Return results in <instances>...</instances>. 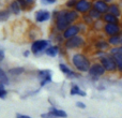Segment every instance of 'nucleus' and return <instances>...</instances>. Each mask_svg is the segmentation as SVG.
Instances as JSON below:
<instances>
[{
    "label": "nucleus",
    "mask_w": 122,
    "mask_h": 118,
    "mask_svg": "<svg viewBox=\"0 0 122 118\" xmlns=\"http://www.w3.org/2000/svg\"><path fill=\"white\" fill-rule=\"evenodd\" d=\"M71 62L74 69L79 73H88L91 67V61L82 53H74L71 57Z\"/></svg>",
    "instance_id": "nucleus-1"
},
{
    "label": "nucleus",
    "mask_w": 122,
    "mask_h": 118,
    "mask_svg": "<svg viewBox=\"0 0 122 118\" xmlns=\"http://www.w3.org/2000/svg\"><path fill=\"white\" fill-rule=\"evenodd\" d=\"M51 45V42L48 40H44V39H39V40H34L31 43V46H30V52H31L33 55L39 56L42 55L46 48Z\"/></svg>",
    "instance_id": "nucleus-2"
},
{
    "label": "nucleus",
    "mask_w": 122,
    "mask_h": 118,
    "mask_svg": "<svg viewBox=\"0 0 122 118\" xmlns=\"http://www.w3.org/2000/svg\"><path fill=\"white\" fill-rule=\"evenodd\" d=\"M100 59V63L104 67L106 72H109V73H114L117 71V64L116 61H115L114 57L109 54H106L103 57L99 58Z\"/></svg>",
    "instance_id": "nucleus-3"
},
{
    "label": "nucleus",
    "mask_w": 122,
    "mask_h": 118,
    "mask_svg": "<svg viewBox=\"0 0 122 118\" xmlns=\"http://www.w3.org/2000/svg\"><path fill=\"white\" fill-rule=\"evenodd\" d=\"M85 44V39L82 37H80L79 34L78 36H75L71 39H67L64 42V46L66 49H78L80 47H82Z\"/></svg>",
    "instance_id": "nucleus-4"
},
{
    "label": "nucleus",
    "mask_w": 122,
    "mask_h": 118,
    "mask_svg": "<svg viewBox=\"0 0 122 118\" xmlns=\"http://www.w3.org/2000/svg\"><path fill=\"white\" fill-rule=\"evenodd\" d=\"M106 71L104 69V67L101 64L100 62H94V63H91V67L88 71V74L91 78L93 80H97L100 78L101 76L105 75Z\"/></svg>",
    "instance_id": "nucleus-5"
},
{
    "label": "nucleus",
    "mask_w": 122,
    "mask_h": 118,
    "mask_svg": "<svg viewBox=\"0 0 122 118\" xmlns=\"http://www.w3.org/2000/svg\"><path fill=\"white\" fill-rule=\"evenodd\" d=\"M36 76L40 83V87H45L53 82V72L51 70H40L38 71Z\"/></svg>",
    "instance_id": "nucleus-6"
},
{
    "label": "nucleus",
    "mask_w": 122,
    "mask_h": 118,
    "mask_svg": "<svg viewBox=\"0 0 122 118\" xmlns=\"http://www.w3.org/2000/svg\"><path fill=\"white\" fill-rule=\"evenodd\" d=\"M69 26H71V24L69 23V21L66 19V17L64 16V13L63 11L58 13L57 17H56V28H57L58 31H64Z\"/></svg>",
    "instance_id": "nucleus-7"
},
{
    "label": "nucleus",
    "mask_w": 122,
    "mask_h": 118,
    "mask_svg": "<svg viewBox=\"0 0 122 118\" xmlns=\"http://www.w3.org/2000/svg\"><path fill=\"white\" fill-rule=\"evenodd\" d=\"M59 70L61 72H62L63 74H64L65 76H66L67 78H70V80H74V78H78L80 76L79 72L77 71H73V70L71 69V68L69 67V65H66L65 63L61 62L59 63Z\"/></svg>",
    "instance_id": "nucleus-8"
},
{
    "label": "nucleus",
    "mask_w": 122,
    "mask_h": 118,
    "mask_svg": "<svg viewBox=\"0 0 122 118\" xmlns=\"http://www.w3.org/2000/svg\"><path fill=\"white\" fill-rule=\"evenodd\" d=\"M104 31L107 36H117V34H121V28L118 24H106L103 27Z\"/></svg>",
    "instance_id": "nucleus-9"
},
{
    "label": "nucleus",
    "mask_w": 122,
    "mask_h": 118,
    "mask_svg": "<svg viewBox=\"0 0 122 118\" xmlns=\"http://www.w3.org/2000/svg\"><path fill=\"white\" fill-rule=\"evenodd\" d=\"M79 31H80V29H79L78 26L71 25V26H69L64 31H63L62 37H63V39L67 40V39H71V38H73V37H75V36H78Z\"/></svg>",
    "instance_id": "nucleus-10"
},
{
    "label": "nucleus",
    "mask_w": 122,
    "mask_h": 118,
    "mask_svg": "<svg viewBox=\"0 0 122 118\" xmlns=\"http://www.w3.org/2000/svg\"><path fill=\"white\" fill-rule=\"evenodd\" d=\"M91 6L92 4L89 0H78V2L75 5V9L79 13H86L91 10Z\"/></svg>",
    "instance_id": "nucleus-11"
},
{
    "label": "nucleus",
    "mask_w": 122,
    "mask_h": 118,
    "mask_svg": "<svg viewBox=\"0 0 122 118\" xmlns=\"http://www.w3.org/2000/svg\"><path fill=\"white\" fill-rule=\"evenodd\" d=\"M48 112L53 114L56 118H67V113L62 108L57 107L56 105H51L48 107Z\"/></svg>",
    "instance_id": "nucleus-12"
},
{
    "label": "nucleus",
    "mask_w": 122,
    "mask_h": 118,
    "mask_svg": "<svg viewBox=\"0 0 122 118\" xmlns=\"http://www.w3.org/2000/svg\"><path fill=\"white\" fill-rule=\"evenodd\" d=\"M70 95L75 97V96H78V97H81V98H85L87 97V92L81 89L77 84H72L71 88H70Z\"/></svg>",
    "instance_id": "nucleus-13"
},
{
    "label": "nucleus",
    "mask_w": 122,
    "mask_h": 118,
    "mask_svg": "<svg viewBox=\"0 0 122 118\" xmlns=\"http://www.w3.org/2000/svg\"><path fill=\"white\" fill-rule=\"evenodd\" d=\"M108 8H109V6H108L107 3H106L105 1H103V0H97V1H95L94 3H93V9L97 10V12H100L101 14L102 13L108 12Z\"/></svg>",
    "instance_id": "nucleus-14"
},
{
    "label": "nucleus",
    "mask_w": 122,
    "mask_h": 118,
    "mask_svg": "<svg viewBox=\"0 0 122 118\" xmlns=\"http://www.w3.org/2000/svg\"><path fill=\"white\" fill-rule=\"evenodd\" d=\"M51 18V13L46 10H41L38 11L36 14V21L38 23H43V21H46Z\"/></svg>",
    "instance_id": "nucleus-15"
},
{
    "label": "nucleus",
    "mask_w": 122,
    "mask_h": 118,
    "mask_svg": "<svg viewBox=\"0 0 122 118\" xmlns=\"http://www.w3.org/2000/svg\"><path fill=\"white\" fill-rule=\"evenodd\" d=\"M59 53H60V47L58 46V45H49L46 48V51L44 52L45 55L48 56V57H51V58L58 56Z\"/></svg>",
    "instance_id": "nucleus-16"
},
{
    "label": "nucleus",
    "mask_w": 122,
    "mask_h": 118,
    "mask_svg": "<svg viewBox=\"0 0 122 118\" xmlns=\"http://www.w3.org/2000/svg\"><path fill=\"white\" fill-rule=\"evenodd\" d=\"M63 13H64V16L66 17V19L69 21L70 24L74 23V21L78 18V12L77 11L67 10V11H63Z\"/></svg>",
    "instance_id": "nucleus-17"
},
{
    "label": "nucleus",
    "mask_w": 122,
    "mask_h": 118,
    "mask_svg": "<svg viewBox=\"0 0 122 118\" xmlns=\"http://www.w3.org/2000/svg\"><path fill=\"white\" fill-rule=\"evenodd\" d=\"M109 47H110L109 43H108L107 41H105V40L97 41V42L95 43V48H97V51H103V52H106L107 49H109Z\"/></svg>",
    "instance_id": "nucleus-18"
},
{
    "label": "nucleus",
    "mask_w": 122,
    "mask_h": 118,
    "mask_svg": "<svg viewBox=\"0 0 122 118\" xmlns=\"http://www.w3.org/2000/svg\"><path fill=\"white\" fill-rule=\"evenodd\" d=\"M0 84L4 85V86H8L10 84V78H9V75L1 67H0Z\"/></svg>",
    "instance_id": "nucleus-19"
},
{
    "label": "nucleus",
    "mask_w": 122,
    "mask_h": 118,
    "mask_svg": "<svg viewBox=\"0 0 122 118\" xmlns=\"http://www.w3.org/2000/svg\"><path fill=\"white\" fill-rule=\"evenodd\" d=\"M107 42L109 43L110 46H119V45H121V34L109 37Z\"/></svg>",
    "instance_id": "nucleus-20"
},
{
    "label": "nucleus",
    "mask_w": 122,
    "mask_h": 118,
    "mask_svg": "<svg viewBox=\"0 0 122 118\" xmlns=\"http://www.w3.org/2000/svg\"><path fill=\"white\" fill-rule=\"evenodd\" d=\"M25 72V69L23 67H14L9 69V74L11 76H19Z\"/></svg>",
    "instance_id": "nucleus-21"
},
{
    "label": "nucleus",
    "mask_w": 122,
    "mask_h": 118,
    "mask_svg": "<svg viewBox=\"0 0 122 118\" xmlns=\"http://www.w3.org/2000/svg\"><path fill=\"white\" fill-rule=\"evenodd\" d=\"M116 61V64H117V71H119L120 73H122V54L119 52L118 54L112 56Z\"/></svg>",
    "instance_id": "nucleus-22"
},
{
    "label": "nucleus",
    "mask_w": 122,
    "mask_h": 118,
    "mask_svg": "<svg viewBox=\"0 0 122 118\" xmlns=\"http://www.w3.org/2000/svg\"><path fill=\"white\" fill-rule=\"evenodd\" d=\"M103 19L106 21V24H118V17L114 16V15L110 14V13L104 15Z\"/></svg>",
    "instance_id": "nucleus-23"
},
{
    "label": "nucleus",
    "mask_w": 122,
    "mask_h": 118,
    "mask_svg": "<svg viewBox=\"0 0 122 118\" xmlns=\"http://www.w3.org/2000/svg\"><path fill=\"white\" fill-rule=\"evenodd\" d=\"M20 4L18 3V1H13L12 3L10 4V11L13 13V14H18L20 12Z\"/></svg>",
    "instance_id": "nucleus-24"
},
{
    "label": "nucleus",
    "mask_w": 122,
    "mask_h": 118,
    "mask_svg": "<svg viewBox=\"0 0 122 118\" xmlns=\"http://www.w3.org/2000/svg\"><path fill=\"white\" fill-rule=\"evenodd\" d=\"M108 12L116 17L120 16V9H119V6L117 5V4H112V5L108 8Z\"/></svg>",
    "instance_id": "nucleus-25"
},
{
    "label": "nucleus",
    "mask_w": 122,
    "mask_h": 118,
    "mask_svg": "<svg viewBox=\"0 0 122 118\" xmlns=\"http://www.w3.org/2000/svg\"><path fill=\"white\" fill-rule=\"evenodd\" d=\"M8 95H9V92H8V90H6V86L0 84V99L1 100L6 99Z\"/></svg>",
    "instance_id": "nucleus-26"
},
{
    "label": "nucleus",
    "mask_w": 122,
    "mask_h": 118,
    "mask_svg": "<svg viewBox=\"0 0 122 118\" xmlns=\"http://www.w3.org/2000/svg\"><path fill=\"white\" fill-rule=\"evenodd\" d=\"M89 16H90L91 18H100V16H101V13L97 12V11L94 10V9H92V10H90Z\"/></svg>",
    "instance_id": "nucleus-27"
},
{
    "label": "nucleus",
    "mask_w": 122,
    "mask_h": 118,
    "mask_svg": "<svg viewBox=\"0 0 122 118\" xmlns=\"http://www.w3.org/2000/svg\"><path fill=\"white\" fill-rule=\"evenodd\" d=\"M75 106L77 108H79V110H85V108H87L86 103L82 102V101H76L75 102Z\"/></svg>",
    "instance_id": "nucleus-28"
},
{
    "label": "nucleus",
    "mask_w": 122,
    "mask_h": 118,
    "mask_svg": "<svg viewBox=\"0 0 122 118\" xmlns=\"http://www.w3.org/2000/svg\"><path fill=\"white\" fill-rule=\"evenodd\" d=\"M77 2H78V0H67L65 5H66V8H75Z\"/></svg>",
    "instance_id": "nucleus-29"
},
{
    "label": "nucleus",
    "mask_w": 122,
    "mask_h": 118,
    "mask_svg": "<svg viewBox=\"0 0 122 118\" xmlns=\"http://www.w3.org/2000/svg\"><path fill=\"white\" fill-rule=\"evenodd\" d=\"M9 17V12L8 11H2L0 12V21H5Z\"/></svg>",
    "instance_id": "nucleus-30"
},
{
    "label": "nucleus",
    "mask_w": 122,
    "mask_h": 118,
    "mask_svg": "<svg viewBox=\"0 0 122 118\" xmlns=\"http://www.w3.org/2000/svg\"><path fill=\"white\" fill-rule=\"evenodd\" d=\"M41 118H56L55 116H54L53 114H51L49 112H45V113H42V114L40 115Z\"/></svg>",
    "instance_id": "nucleus-31"
},
{
    "label": "nucleus",
    "mask_w": 122,
    "mask_h": 118,
    "mask_svg": "<svg viewBox=\"0 0 122 118\" xmlns=\"http://www.w3.org/2000/svg\"><path fill=\"white\" fill-rule=\"evenodd\" d=\"M15 118H33V117H31L30 115H27V114H21V113H16V114H15Z\"/></svg>",
    "instance_id": "nucleus-32"
},
{
    "label": "nucleus",
    "mask_w": 122,
    "mask_h": 118,
    "mask_svg": "<svg viewBox=\"0 0 122 118\" xmlns=\"http://www.w3.org/2000/svg\"><path fill=\"white\" fill-rule=\"evenodd\" d=\"M4 58H5V54H4V51L0 48V62H2V61L4 60Z\"/></svg>",
    "instance_id": "nucleus-33"
},
{
    "label": "nucleus",
    "mask_w": 122,
    "mask_h": 118,
    "mask_svg": "<svg viewBox=\"0 0 122 118\" xmlns=\"http://www.w3.org/2000/svg\"><path fill=\"white\" fill-rule=\"evenodd\" d=\"M30 53H31V52H30V51H25V52H24V53H23V56H24V57H29Z\"/></svg>",
    "instance_id": "nucleus-34"
},
{
    "label": "nucleus",
    "mask_w": 122,
    "mask_h": 118,
    "mask_svg": "<svg viewBox=\"0 0 122 118\" xmlns=\"http://www.w3.org/2000/svg\"><path fill=\"white\" fill-rule=\"evenodd\" d=\"M24 1H25L27 4H32L34 2V0H24Z\"/></svg>",
    "instance_id": "nucleus-35"
},
{
    "label": "nucleus",
    "mask_w": 122,
    "mask_h": 118,
    "mask_svg": "<svg viewBox=\"0 0 122 118\" xmlns=\"http://www.w3.org/2000/svg\"><path fill=\"white\" fill-rule=\"evenodd\" d=\"M43 1L47 2V3H54V2H56V0H43Z\"/></svg>",
    "instance_id": "nucleus-36"
},
{
    "label": "nucleus",
    "mask_w": 122,
    "mask_h": 118,
    "mask_svg": "<svg viewBox=\"0 0 122 118\" xmlns=\"http://www.w3.org/2000/svg\"><path fill=\"white\" fill-rule=\"evenodd\" d=\"M97 89H99V90H105V87H103V86H99V87H97Z\"/></svg>",
    "instance_id": "nucleus-37"
},
{
    "label": "nucleus",
    "mask_w": 122,
    "mask_h": 118,
    "mask_svg": "<svg viewBox=\"0 0 122 118\" xmlns=\"http://www.w3.org/2000/svg\"><path fill=\"white\" fill-rule=\"evenodd\" d=\"M119 48H120V53L122 54V45H121V46H120V47H119Z\"/></svg>",
    "instance_id": "nucleus-38"
},
{
    "label": "nucleus",
    "mask_w": 122,
    "mask_h": 118,
    "mask_svg": "<svg viewBox=\"0 0 122 118\" xmlns=\"http://www.w3.org/2000/svg\"><path fill=\"white\" fill-rule=\"evenodd\" d=\"M121 45H122V34H121Z\"/></svg>",
    "instance_id": "nucleus-39"
},
{
    "label": "nucleus",
    "mask_w": 122,
    "mask_h": 118,
    "mask_svg": "<svg viewBox=\"0 0 122 118\" xmlns=\"http://www.w3.org/2000/svg\"><path fill=\"white\" fill-rule=\"evenodd\" d=\"M103 1H104V0H103ZM105 1H110V0H105Z\"/></svg>",
    "instance_id": "nucleus-40"
}]
</instances>
